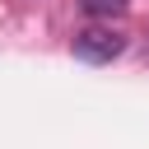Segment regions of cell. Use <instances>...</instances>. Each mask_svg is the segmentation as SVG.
I'll use <instances>...</instances> for the list:
<instances>
[{
  "mask_svg": "<svg viewBox=\"0 0 149 149\" xmlns=\"http://www.w3.org/2000/svg\"><path fill=\"white\" fill-rule=\"evenodd\" d=\"M74 56L79 61H88V65H107V61H116L121 51H126V37L116 33V28H84V33H74Z\"/></svg>",
  "mask_w": 149,
  "mask_h": 149,
  "instance_id": "cell-1",
  "label": "cell"
},
{
  "mask_svg": "<svg viewBox=\"0 0 149 149\" xmlns=\"http://www.w3.org/2000/svg\"><path fill=\"white\" fill-rule=\"evenodd\" d=\"M79 5H84L93 19H116V14H126L130 0H79Z\"/></svg>",
  "mask_w": 149,
  "mask_h": 149,
  "instance_id": "cell-2",
  "label": "cell"
}]
</instances>
